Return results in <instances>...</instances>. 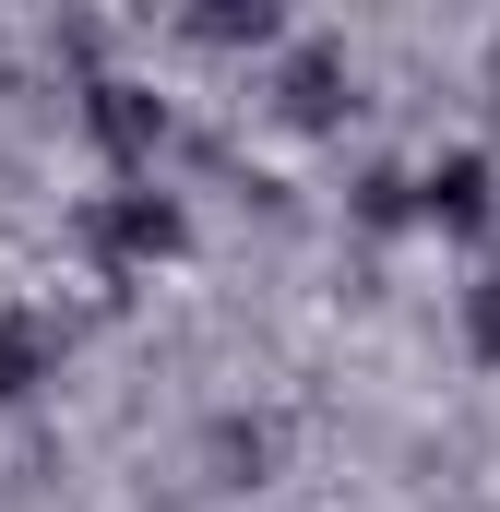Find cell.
Wrapping results in <instances>:
<instances>
[{"mask_svg": "<svg viewBox=\"0 0 500 512\" xmlns=\"http://www.w3.org/2000/svg\"><path fill=\"white\" fill-rule=\"evenodd\" d=\"M465 346L500 370V274H477V286H465Z\"/></svg>", "mask_w": 500, "mask_h": 512, "instance_id": "5b68a950", "label": "cell"}, {"mask_svg": "<svg viewBox=\"0 0 500 512\" xmlns=\"http://www.w3.org/2000/svg\"><path fill=\"white\" fill-rule=\"evenodd\" d=\"M36 382H48V322L0 310V393H36Z\"/></svg>", "mask_w": 500, "mask_h": 512, "instance_id": "277c9868", "label": "cell"}, {"mask_svg": "<svg viewBox=\"0 0 500 512\" xmlns=\"http://www.w3.org/2000/svg\"><path fill=\"white\" fill-rule=\"evenodd\" d=\"M96 251L108 262H179L191 251V215H179L167 191H120V203L96 215Z\"/></svg>", "mask_w": 500, "mask_h": 512, "instance_id": "7a4b0ae2", "label": "cell"}, {"mask_svg": "<svg viewBox=\"0 0 500 512\" xmlns=\"http://www.w3.org/2000/svg\"><path fill=\"white\" fill-rule=\"evenodd\" d=\"M417 215H429L441 239H477V227L500 215V167L477 155V143H453V155H441V167L417 179Z\"/></svg>", "mask_w": 500, "mask_h": 512, "instance_id": "6da1fadb", "label": "cell"}, {"mask_svg": "<svg viewBox=\"0 0 500 512\" xmlns=\"http://www.w3.org/2000/svg\"><path fill=\"white\" fill-rule=\"evenodd\" d=\"M84 120H96V143H108L120 167H143V155H155V131H167V108H155L143 84H96V96H84Z\"/></svg>", "mask_w": 500, "mask_h": 512, "instance_id": "3957f363", "label": "cell"}]
</instances>
